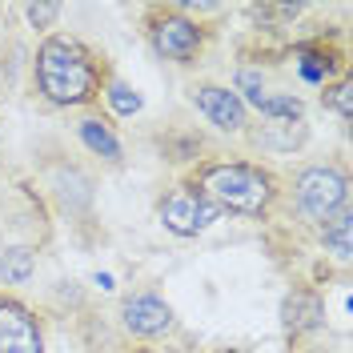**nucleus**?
Here are the masks:
<instances>
[{
  "mask_svg": "<svg viewBox=\"0 0 353 353\" xmlns=\"http://www.w3.org/2000/svg\"><path fill=\"white\" fill-rule=\"evenodd\" d=\"M201 197L213 201L217 209H229V213H261L265 205L273 201V181L269 173H261L257 165H213L201 173Z\"/></svg>",
  "mask_w": 353,
  "mask_h": 353,
  "instance_id": "f03ea898",
  "label": "nucleus"
},
{
  "mask_svg": "<svg viewBox=\"0 0 353 353\" xmlns=\"http://www.w3.org/2000/svg\"><path fill=\"white\" fill-rule=\"evenodd\" d=\"M32 269H37V261H32L28 249H4L0 253V277L12 281V285H24L32 277Z\"/></svg>",
  "mask_w": 353,
  "mask_h": 353,
  "instance_id": "ddd939ff",
  "label": "nucleus"
},
{
  "mask_svg": "<svg viewBox=\"0 0 353 353\" xmlns=\"http://www.w3.org/2000/svg\"><path fill=\"white\" fill-rule=\"evenodd\" d=\"M237 97H241V105L249 101L253 109H261L265 117H273V121H297L301 117V101L297 97H277V92H265V81L257 68H241L237 72V88H233Z\"/></svg>",
  "mask_w": 353,
  "mask_h": 353,
  "instance_id": "39448f33",
  "label": "nucleus"
},
{
  "mask_svg": "<svg viewBox=\"0 0 353 353\" xmlns=\"http://www.w3.org/2000/svg\"><path fill=\"white\" fill-rule=\"evenodd\" d=\"M153 44L165 61L189 65L201 48V28L193 21H185V17H165V21L153 24Z\"/></svg>",
  "mask_w": 353,
  "mask_h": 353,
  "instance_id": "423d86ee",
  "label": "nucleus"
},
{
  "mask_svg": "<svg viewBox=\"0 0 353 353\" xmlns=\"http://www.w3.org/2000/svg\"><path fill=\"white\" fill-rule=\"evenodd\" d=\"M297 57H301V77H305V81H313V85L325 81V68H330L325 57H317V52H309V48H301Z\"/></svg>",
  "mask_w": 353,
  "mask_h": 353,
  "instance_id": "2eb2a0df",
  "label": "nucleus"
},
{
  "mask_svg": "<svg viewBox=\"0 0 353 353\" xmlns=\"http://www.w3.org/2000/svg\"><path fill=\"white\" fill-rule=\"evenodd\" d=\"M217 217H221L217 205L205 201L201 193H193L189 185H185V189H173L169 197L161 201V221H165V229H173L181 237H197L201 229H209Z\"/></svg>",
  "mask_w": 353,
  "mask_h": 353,
  "instance_id": "20e7f679",
  "label": "nucleus"
},
{
  "mask_svg": "<svg viewBox=\"0 0 353 353\" xmlns=\"http://www.w3.org/2000/svg\"><path fill=\"white\" fill-rule=\"evenodd\" d=\"M109 105L121 112V117H132V112H141V97H137L129 85L112 81V85H109Z\"/></svg>",
  "mask_w": 353,
  "mask_h": 353,
  "instance_id": "4468645a",
  "label": "nucleus"
},
{
  "mask_svg": "<svg viewBox=\"0 0 353 353\" xmlns=\"http://www.w3.org/2000/svg\"><path fill=\"white\" fill-rule=\"evenodd\" d=\"M193 105H197V109L209 117V125H217L221 132L245 129V105H241V97H237L233 88L201 85V88H193Z\"/></svg>",
  "mask_w": 353,
  "mask_h": 353,
  "instance_id": "0eeeda50",
  "label": "nucleus"
},
{
  "mask_svg": "<svg viewBox=\"0 0 353 353\" xmlns=\"http://www.w3.org/2000/svg\"><path fill=\"white\" fill-rule=\"evenodd\" d=\"M37 85L52 105H85L97 92V65L72 37H52L37 52Z\"/></svg>",
  "mask_w": 353,
  "mask_h": 353,
  "instance_id": "f257e3e1",
  "label": "nucleus"
},
{
  "mask_svg": "<svg viewBox=\"0 0 353 353\" xmlns=\"http://www.w3.org/2000/svg\"><path fill=\"white\" fill-rule=\"evenodd\" d=\"M350 201V185L337 169H325V165H313L297 176V205L309 221H330L345 209Z\"/></svg>",
  "mask_w": 353,
  "mask_h": 353,
  "instance_id": "7ed1b4c3",
  "label": "nucleus"
},
{
  "mask_svg": "<svg viewBox=\"0 0 353 353\" xmlns=\"http://www.w3.org/2000/svg\"><path fill=\"white\" fill-rule=\"evenodd\" d=\"M350 229H353L350 209H341L337 217L325 221V233H321V237H325V249H330L337 261H345V257H350Z\"/></svg>",
  "mask_w": 353,
  "mask_h": 353,
  "instance_id": "f8f14e48",
  "label": "nucleus"
},
{
  "mask_svg": "<svg viewBox=\"0 0 353 353\" xmlns=\"http://www.w3.org/2000/svg\"><path fill=\"white\" fill-rule=\"evenodd\" d=\"M24 12H28L32 24H52L57 17H61V4H28Z\"/></svg>",
  "mask_w": 353,
  "mask_h": 353,
  "instance_id": "dca6fc26",
  "label": "nucleus"
},
{
  "mask_svg": "<svg viewBox=\"0 0 353 353\" xmlns=\"http://www.w3.org/2000/svg\"><path fill=\"white\" fill-rule=\"evenodd\" d=\"M81 141H85L97 157H105V161H121V141L109 132V125H101V121H81Z\"/></svg>",
  "mask_w": 353,
  "mask_h": 353,
  "instance_id": "9b49d317",
  "label": "nucleus"
},
{
  "mask_svg": "<svg viewBox=\"0 0 353 353\" xmlns=\"http://www.w3.org/2000/svg\"><path fill=\"white\" fill-rule=\"evenodd\" d=\"M121 317H125V330L137 333V337H157V333H165L173 325V309L157 293H132L121 305Z\"/></svg>",
  "mask_w": 353,
  "mask_h": 353,
  "instance_id": "6e6552de",
  "label": "nucleus"
},
{
  "mask_svg": "<svg viewBox=\"0 0 353 353\" xmlns=\"http://www.w3.org/2000/svg\"><path fill=\"white\" fill-rule=\"evenodd\" d=\"M325 321V309H321V301L313 297V293H293L285 301V330L293 333H305V330H317Z\"/></svg>",
  "mask_w": 353,
  "mask_h": 353,
  "instance_id": "9d476101",
  "label": "nucleus"
},
{
  "mask_svg": "<svg viewBox=\"0 0 353 353\" xmlns=\"http://www.w3.org/2000/svg\"><path fill=\"white\" fill-rule=\"evenodd\" d=\"M221 353H237V350H221Z\"/></svg>",
  "mask_w": 353,
  "mask_h": 353,
  "instance_id": "a211bd4d",
  "label": "nucleus"
},
{
  "mask_svg": "<svg viewBox=\"0 0 353 353\" xmlns=\"http://www.w3.org/2000/svg\"><path fill=\"white\" fill-rule=\"evenodd\" d=\"M0 353H44L37 321L12 301H0Z\"/></svg>",
  "mask_w": 353,
  "mask_h": 353,
  "instance_id": "1a4fd4ad",
  "label": "nucleus"
},
{
  "mask_svg": "<svg viewBox=\"0 0 353 353\" xmlns=\"http://www.w3.org/2000/svg\"><path fill=\"white\" fill-rule=\"evenodd\" d=\"M350 92H353L350 81H341V85L333 88V97H330V105H333L337 112H341V121H350Z\"/></svg>",
  "mask_w": 353,
  "mask_h": 353,
  "instance_id": "f3484780",
  "label": "nucleus"
}]
</instances>
